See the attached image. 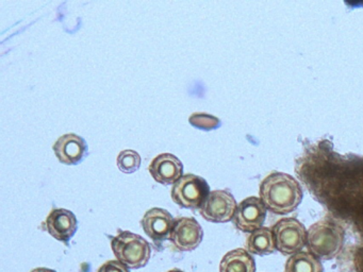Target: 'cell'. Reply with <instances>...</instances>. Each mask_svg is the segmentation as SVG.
Instances as JSON below:
<instances>
[{"label": "cell", "mask_w": 363, "mask_h": 272, "mask_svg": "<svg viewBox=\"0 0 363 272\" xmlns=\"http://www.w3.org/2000/svg\"><path fill=\"white\" fill-rule=\"evenodd\" d=\"M148 170L156 182L162 185H174L182 178L184 165L176 155L161 153L152 159Z\"/></svg>", "instance_id": "7c38bea8"}, {"label": "cell", "mask_w": 363, "mask_h": 272, "mask_svg": "<svg viewBox=\"0 0 363 272\" xmlns=\"http://www.w3.org/2000/svg\"><path fill=\"white\" fill-rule=\"evenodd\" d=\"M220 272H256V263L247 250L235 249L223 257Z\"/></svg>", "instance_id": "4fadbf2b"}, {"label": "cell", "mask_w": 363, "mask_h": 272, "mask_svg": "<svg viewBox=\"0 0 363 272\" xmlns=\"http://www.w3.org/2000/svg\"><path fill=\"white\" fill-rule=\"evenodd\" d=\"M267 206L260 198L248 197L238 204L233 216V225L242 232H252L262 227L267 218Z\"/></svg>", "instance_id": "52a82bcc"}, {"label": "cell", "mask_w": 363, "mask_h": 272, "mask_svg": "<svg viewBox=\"0 0 363 272\" xmlns=\"http://www.w3.org/2000/svg\"><path fill=\"white\" fill-rule=\"evenodd\" d=\"M111 248L116 259L129 269L145 267L152 256V246L145 238L129 231H120L112 237Z\"/></svg>", "instance_id": "3957f363"}, {"label": "cell", "mask_w": 363, "mask_h": 272, "mask_svg": "<svg viewBox=\"0 0 363 272\" xmlns=\"http://www.w3.org/2000/svg\"><path fill=\"white\" fill-rule=\"evenodd\" d=\"M284 272H324V268L312 253L301 251L291 255L284 266Z\"/></svg>", "instance_id": "9a60e30c"}, {"label": "cell", "mask_w": 363, "mask_h": 272, "mask_svg": "<svg viewBox=\"0 0 363 272\" xmlns=\"http://www.w3.org/2000/svg\"><path fill=\"white\" fill-rule=\"evenodd\" d=\"M259 193L267 210L278 215L296 210L303 196L296 178L284 172H273L263 178Z\"/></svg>", "instance_id": "6da1fadb"}, {"label": "cell", "mask_w": 363, "mask_h": 272, "mask_svg": "<svg viewBox=\"0 0 363 272\" xmlns=\"http://www.w3.org/2000/svg\"><path fill=\"white\" fill-rule=\"evenodd\" d=\"M189 123L196 129L203 130V131H211V130L218 129L220 125V119L205 113H194L191 115Z\"/></svg>", "instance_id": "e0dca14e"}, {"label": "cell", "mask_w": 363, "mask_h": 272, "mask_svg": "<svg viewBox=\"0 0 363 272\" xmlns=\"http://www.w3.org/2000/svg\"><path fill=\"white\" fill-rule=\"evenodd\" d=\"M210 186L207 181L196 174L182 176L172 187V199L177 205L189 210H199L207 199Z\"/></svg>", "instance_id": "277c9868"}, {"label": "cell", "mask_w": 363, "mask_h": 272, "mask_svg": "<svg viewBox=\"0 0 363 272\" xmlns=\"http://www.w3.org/2000/svg\"><path fill=\"white\" fill-rule=\"evenodd\" d=\"M97 272H130V269L116 259V261H106Z\"/></svg>", "instance_id": "ac0fdd59"}, {"label": "cell", "mask_w": 363, "mask_h": 272, "mask_svg": "<svg viewBox=\"0 0 363 272\" xmlns=\"http://www.w3.org/2000/svg\"><path fill=\"white\" fill-rule=\"evenodd\" d=\"M203 231L196 219L182 217L175 219L169 240L176 249L184 252L195 250L203 242Z\"/></svg>", "instance_id": "ba28073f"}, {"label": "cell", "mask_w": 363, "mask_h": 272, "mask_svg": "<svg viewBox=\"0 0 363 272\" xmlns=\"http://www.w3.org/2000/svg\"><path fill=\"white\" fill-rule=\"evenodd\" d=\"M238 204L233 193L228 191H211L199 208L201 217L209 222L225 223L233 220Z\"/></svg>", "instance_id": "8992f818"}, {"label": "cell", "mask_w": 363, "mask_h": 272, "mask_svg": "<svg viewBox=\"0 0 363 272\" xmlns=\"http://www.w3.org/2000/svg\"><path fill=\"white\" fill-rule=\"evenodd\" d=\"M55 154L59 162L65 165H78L89 154L88 142L75 133L65 134L55 142Z\"/></svg>", "instance_id": "8fae6325"}, {"label": "cell", "mask_w": 363, "mask_h": 272, "mask_svg": "<svg viewBox=\"0 0 363 272\" xmlns=\"http://www.w3.org/2000/svg\"><path fill=\"white\" fill-rule=\"evenodd\" d=\"M246 250L250 254L269 255L276 250L275 237L273 230L269 227H261L250 233L246 240Z\"/></svg>", "instance_id": "5bb4252c"}, {"label": "cell", "mask_w": 363, "mask_h": 272, "mask_svg": "<svg viewBox=\"0 0 363 272\" xmlns=\"http://www.w3.org/2000/svg\"><path fill=\"white\" fill-rule=\"evenodd\" d=\"M44 230L55 239L69 244L78 230L75 214L65 208H55L43 223Z\"/></svg>", "instance_id": "30bf717a"}, {"label": "cell", "mask_w": 363, "mask_h": 272, "mask_svg": "<svg viewBox=\"0 0 363 272\" xmlns=\"http://www.w3.org/2000/svg\"><path fill=\"white\" fill-rule=\"evenodd\" d=\"M276 249L282 254L293 255L301 252L307 244V230L295 218L280 219L273 227Z\"/></svg>", "instance_id": "5b68a950"}, {"label": "cell", "mask_w": 363, "mask_h": 272, "mask_svg": "<svg viewBox=\"0 0 363 272\" xmlns=\"http://www.w3.org/2000/svg\"><path fill=\"white\" fill-rule=\"evenodd\" d=\"M116 164L124 174H133L141 167V157L135 150H124L118 155Z\"/></svg>", "instance_id": "2e32d148"}, {"label": "cell", "mask_w": 363, "mask_h": 272, "mask_svg": "<svg viewBox=\"0 0 363 272\" xmlns=\"http://www.w3.org/2000/svg\"><path fill=\"white\" fill-rule=\"evenodd\" d=\"M30 272H57L55 270L50 269V268H35V269L31 270Z\"/></svg>", "instance_id": "d6986e66"}, {"label": "cell", "mask_w": 363, "mask_h": 272, "mask_svg": "<svg viewBox=\"0 0 363 272\" xmlns=\"http://www.w3.org/2000/svg\"><path fill=\"white\" fill-rule=\"evenodd\" d=\"M344 230L330 220H320L310 227L307 232V246L318 259H333L343 248Z\"/></svg>", "instance_id": "7a4b0ae2"}, {"label": "cell", "mask_w": 363, "mask_h": 272, "mask_svg": "<svg viewBox=\"0 0 363 272\" xmlns=\"http://www.w3.org/2000/svg\"><path fill=\"white\" fill-rule=\"evenodd\" d=\"M167 272H184V271H182V270H179V269H172V270H169V271H167Z\"/></svg>", "instance_id": "ffe728a7"}, {"label": "cell", "mask_w": 363, "mask_h": 272, "mask_svg": "<svg viewBox=\"0 0 363 272\" xmlns=\"http://www.w3.org/2000/svg\"><path fill=\"white\" fill-rule=\"evenodd\" d=\"M174 223L175 219L171 212L160 208H150L141 220L143 231L156 244H162L165 240L169 239Z\"/></svg>", "instance_id": "9c48e42d"}]
</instances>
